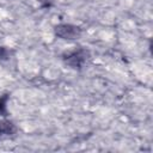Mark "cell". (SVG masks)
Listing matches in <instances>:
<instances>
[{
	"instance_id": "obj_3",
	"label": "cell",
	"mask_w": 153,
	"mask_h": 153,
	"mask_svg": "<svg viewBox=\"0 0 153 153\" xmlns=\"http://www.w3.org/2000/svg\"><path fill=\"white\" fill-rule=\"evenodd\" d=\"M17 131L18 128L11 120H7L6 117H2V120H0V140L5 136H12Z\"/></svg>"
},
{
	"instance_id": "obj_2",
	"label": "cell",
	"mask_w": 153,
	"mask_h": 153,
	"mask_svg": "<svg viewBox=\"0 0 153 153\" xmlns=\"http://www.w3.org/2000/svg\"><path fill=\"white\" fill-rule=\"evenodd\" d=\"M54 35L63 41H75L81 37L82 29L72 23H59L54 25Z\"/></svg>"
},
{
	"instance_id": "obj_4",
	"label": "cell",
	"mask_w": 153,
	"mask_h": 153,
	"mask_svg": "<svg viewBox=\"0 0 153 153\" xmlns=\"http://www.w3.org/2000/svg\"><path fill=\"white\" fill-rule=\"evenodd\" d=\"M10 93H4L0 96V117H7L8 111H7V102L10 99Z\"/></svg>"
},
{
	"instance_id": "obj_1",
	"label": "cell",
	"mask_w": 153,
	"mask_h": 153,
	"mask_svg": "<svg viewBox=\"0 0 153 153\" xmlns=\"http://www.w3.org/2000/svg\"><path fill=\"white\" fill-rule=\"evenodd\" d=\"M91 57V51L85 47H75L61 54L62 62L75 71H81Z\"/></svg>"
},
{
	"instance_id": "obj_6",
	"label": "cell",
	"mask_w": 153,
	"mask_h": 153,
	"mask_svg": "<svg viewBox=\"0 0 153 153\" xmlns=\"http://www.w3.org/2000/svg\"><path fill=\"white\" fill-rule=\"evenodd\" d=\"M37 1L41 5V7H43V8H49L53 5V0H37Z\"/></svg>"
},
{
	"instance_id": "obj_5",
	"label": "cell",
	"mask_w": 153,
	"mask_h": 153,
	"mask_svg": "<svg viewBox=\"0 0 153 153\" xmlns=\"http://www.w3.org/2000/svg\"><path fill=\"white\" fill-rule=\"evenodd\" d=\"M12 50L5 45H0V61H6L11 57Z\"/></svg>"
}]
</instances>
